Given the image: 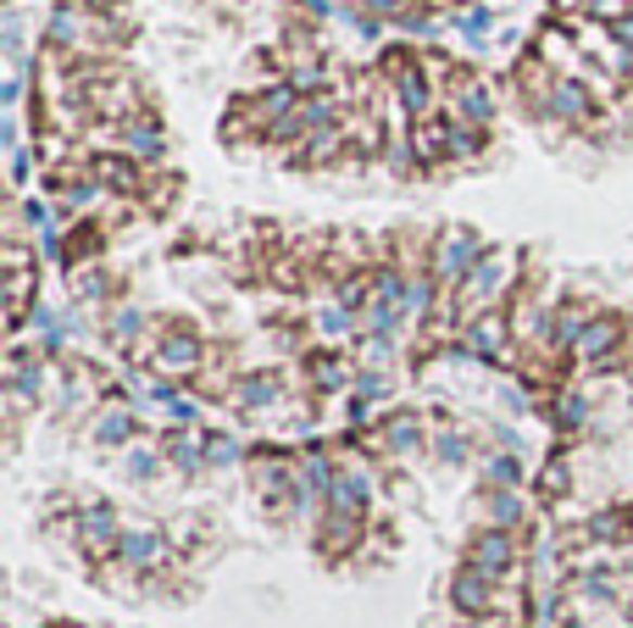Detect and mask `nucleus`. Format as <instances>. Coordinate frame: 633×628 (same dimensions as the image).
Listing matches in <instances>:
<instances>
[{"instance_id":"20e7f679","label":"nucleus","mask_w":633,"mask_h":628,"mask_svg":"<svg viewBox=\"0 0 633 628\" xmlns=\"http://www.w3.org/2000/svg\"><path fill=\"white\" fill-rule=\"evenodd\" d=\"M401 89H406V101H412V106L422 112V101H428V89H422V78H417V73H401Z\"/></svg>"},{"instance_id":"39448f33","label":"nucleus","mask_w":633,"mask_h":628,"mask_svg":"<svg viewBox=\"0 0 633 628\" xmlns=\"http://www.w3.org/2000/svg\"><path fill=\"white\" fill-rule=\"evenodd\" d=\"M461 28H467V39H483V34H490V23H483V12H467V17H461Z\"/></svg>"},{"instance_id":"7ed1b4c3","label":"nucleus","mask_w":633,"mask_h":628,"mask_svg":"<svg viewBox=\"0 0 633 628\" xmlns=\"http://www.w3.org/2000/svg\"><path fill=\"white\" fill-rule=\"evenodd\" d=\"M556 112H561V117H578V112H583V89H561V95H556Z\"/></svg>"},{"instance_id":"f257e3e1","label":"nucleus","mask_w":633,"mask_h":628,"mask_svg":"<svg viewBox=\"0 0 633 628\" xmlns=\"http://www.w3.org/2000/svg\"><path fill=\"white\" fill-rule=\"evenodd\" d=\"M467 256H472V239H467V234H456V246H451L440 262H445V273H461V262H467Z\"/></svg>"},{"instance_id":"f03ea898","label":"nucleus","mask_w":633,"mask_h":628,"mask_svg":"<svg viewBox=\"0 0 633 628\" xmlns=\"http://www.w3.org/2000/svg\"><path fill=\"white\" fill-rule=\"evenodd\" d=\"M490 112H495V106H490V95H483V89H467V117H472V123H483Z\"/></svg>"}]
</instances>
